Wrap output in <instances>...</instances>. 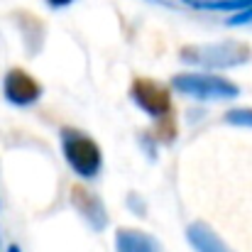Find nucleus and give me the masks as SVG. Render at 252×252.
I'll list each match as a JSON object with an SVG mask.
<instances>
[{"label": "nucleus", "instance_id": "f257e3e1", "mask_svg": "<svg viewBox=\"0 0 252 252\" xmlns=\"http://www.w3.org/2000/svg\"><path fill=\"white\" fill-rule=\"evenodd\" d=\"M250 47L238 39L225 42H211V44H189L181 47L179 59L184 64H196L206 69H233L250 62Z\"/></svg>", "mask_w": 252, "mask_h": 252}, {"label": "nucleus", "instance_id": "f03ea898", "mask_svg": "<svg viewBox=\"0 0 252 252\" xmlns=\"http://www.w3.org/2000/svg\"><path fill=\"white\" fill-rule=\"evenodd\" d=\"M62 152L71 171L81 179H95L103 169V152L98 142L76 127L62 130Z\"/></svg>", "mask_w": 252, "mask_h": 252}, {"label": "nucleus", "instance_id": "7ed1b4c3", "mask_svg": "<svg viewBox=\"0 0 252 252\" xmlns=\"http://www.w3.org/2000/svg\"><path fill=\"white\" fill-rule=\"evenodd\" d=\"M171 88H174L176 93H184L186 98L203 100V103H211V100H230V98H238V95H240L238 84H233L230 79L218 76V74H196V71L176 74V76L171 79Z\"/></svg>", "mask_w": 252, "mask_h": 252}, {"label": "nucleus", "instance_id": "20e7f679", "mask_svg": "<svg viewBox=\"0 0 252 252\" xmlns=\"http://www.w3.org/2000/svg\"><path fill=\"white\" fill-rule=\"evenodd\" d=\"M130 98L135 100V105L140 110H145L147 115L162 120V118H171V93L167 86H162L155 79H135L132 88H130Z\"/></svg>", "mask_w": 252, "mask_h": 252}, {"label": "nucleus", "instance_id": "39448f33", "mask_svg": "<svg viewBox=\"0 0 252 252\" xmlns=\"http://www.w3.org/2000/svg\"><path fill=\"white\" fill-rule=\"evenodd\" d=\"M2 93H5V100L17 105V108H27L32 103H37L42 98V84L27 74L25 69H10L5 74V81H2Z\"/></svg>", "mask_w": 252, "mask_h": 252}, {"label": "nucleus", "instance_id": "423d86ee", "mask_svg": "<svg viewBox=\"0 0 252 252\" xmlns=\"http://www.w3.org/2000/svg\"><path fill=\"white\" fill-rule=\"evenodd\" d=\"M71 203H74V208L84 216L86 220L91 223L93 230H103V228H105L108 216H105L103 201H100L93 191H88V189L81 186V184L71 186Z\"/></svg>", "mask_w": 252, "mask_h": 252}, {"label": "nucleus", "instance_id": "0eeeda50", "mask_svg": "<svg viewBox=\"0 0 252 252\" xmlns=\"http://www.w3.org/2000/svg\"><path fill=\"white\" fill-rule=\"evenodd\" d=\"M115 252H164L159 240L140 228H118Z\"/></svg>", "mask_w": 252, "mask_h": 252}, {"label": "nucleus", "instance_id": "6e6552de", "mask_svg": "<svg viewBox=\"0 0 252 252\" xmlns=\"http://www.w3.org/2000/svg\"><path fill=\"white\" fill-rule=\"evenodd\" d=\"M186 240L196 252H233V248L206 223H191L186 228Z\"/></svg>", "mask_w": 252, "mask_h": 252}, {"label": "nucleus", "instance_id": "1a4fd4ad", "mask_svg": "<svg viewBox=\"0 0 252 252\" xmlns=\"http://www.w3.org/2000/svg\"><path fill=\"white\" fill-rule=\"evenodd\" d=\"M201 10H245L252 7V0H184Z\"/></svg>", "mask_w": 252, "mask_h": 252}, {"label": "nucleus", "instance_id": "9d476101", "mask_svg": "<svg viewBox=\"0 0 252 252\" xmlns=\"http://www.w3.org/2000/svg\"><path fill=\"white\" fill-rule=\"evenodd\" d=\"M228 125H238V127H252V108H235L228 110L223 118Z\"/></svg>", "mask_w": 252, "mask_h": 252}, {"label": "nucleus", "instance_id": "9b49d317", "mask_svg": "<svg viewBox=\"0 0 252 252\" xmlns=\"http://www.w3.org/2000/svg\"><path fill=\"white\" fill-rule=\"evenodd\" d=\"M248 22H252V7L238 10V15L228 17V25H248Z\"/></svg>", "mask_w": 252, "mask_h": 252}, {"label": "nucleus", "instance_id": "f8f14e48", "mask_svg": "<svg viewBox=\"0 0 252 252\" xmlns=\"http://www.w3.org/2000/svg\"><path fill=\"white\" fill-rule=\"evenodd\" d=\"M74 0H47V5L49 7H66V5H71Z\"/></svg>", "mask_w": 252, "mask_h": 252}]
</instances>
